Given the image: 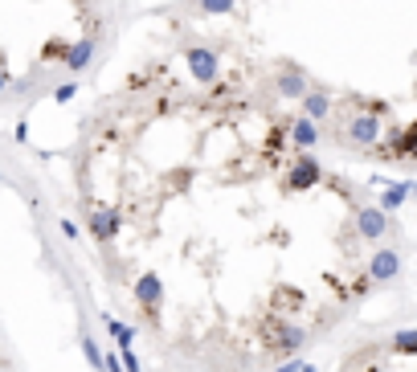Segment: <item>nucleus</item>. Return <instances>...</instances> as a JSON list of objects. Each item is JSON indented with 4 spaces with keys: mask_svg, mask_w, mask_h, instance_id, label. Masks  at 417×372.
I'll return each mask as SVG.
<instances>
[{
    "mask_svg": "<svg viewBox=\"0 0 417 372\" xmlns=\"http://www.w3.org/2000/svg\"><path fill=\"white\" fill-rule=\"evenodd\" d=\"M102 319H106V327L115 331V340H119V352H123V348H131V340H136V327L119 324V319H111V315H102Z\"/></svg>",
    "mask_w": 417,
    "mask_h": 372,
    "instance_id": "nucleus-1",
    "label": "nucleus"
},
{
    "mask_svg": "<svg viewBox=\"0 0 417 372\" xmlns=\"http://www.w3.org/2000/svg\"><path fill=\"white\" fill-rule=\"evenodd\" d=\"M275 372H303V360H286L282 369H275Z\"/></svg>",
    "mask_w": 417,
    "mask_h": 372,
    "instance_id": "nucleus-2",
    "label": "nucleus"
},
{
    "mask_svg": "<svg viewBox=\"0 0 417 372\" xmlns=\"http://www.w3.org/2000/svg\"><path fill=\"white\" fill-rule=\"evenodd\" d=\"M303 372H319V369H311V364H303Z\"/></svg>",
    "mask_w": 417,
    "mask_h": 372,
    "instance_id": "nucleus-3",
    "label": "nucleus"
}]
</instances>
